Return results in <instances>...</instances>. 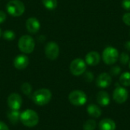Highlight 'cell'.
Listing matches in <instances>:
<instances>
[{
    "label": "cell",
    "mask_w": 130,
    "mask_h": 130,
    "mask_svg": "<svg viewBox=\"0 0 130 130\" xmlns=\"http://www.w3.org/2000/svg\"><path fill=\"white\" fill-rule=\"evenodd\" d=\"M20 121L25 126L34 127L39 123V116L36 111L28 109L21 113Z\"/></svg>",
    "instance_id": "6da1fadb"
},
{
    "label": "cell",
    "mask_w": 130,
    "mask_h": 130,
    "mask_svg": "<svg viewBox=\"0 0 130 130\" xmlns=\"http://www.w3.org/2000/svg\"><path fill=\"white\" fill-rule=\"evenodd\" d=\"M52 98V93L47 88H40L37 90L32 96L33 101L38 106L47 104Z\"/></svg>",
    "instance_id": "7a4b0ae2"
},
{
    "label": "cell",
    "mask_w": 130,
    "mask_h": 130,
    "mask_svg": "<svg viewBox=\"0 0 130 130\" xmlns=\"http://www.w3.org/2000/svg\"><path fill=\"white\" fill-rule=\"evenodd\" d=\"M7 12L13 17H19L25 11V5L20 0H10L6 4Z\"/></svg>",
    "instance_id": "3957f363"
},
{
    "label": "cell",
    "mask_w": 130,
    "mask_h": 130,
    "mask_svg": "<svg viewBox=\"0 0 130 130\" xmlns=\"http://www.w3.org/2000/svg\"><path fill=\"white\" fill-rule=\"evenodd\" d=\"M18 46L22 53L24 54H30L34 50L35 41L32 37L29 35H23L19 38Z\"/></svg>",
    "instance_id": "277c9868"
},
{
    "label": "cell",
    "mask_w": 130,
    "mask_h": 130,
    "mask_svg": "<svg viewBox=\"0 0 130 130\" xmlns=\"http://www.w3.org/2000/svg\"><path fill=\"white\" fill-rule=\"evenodd\" d=\"M102 59L105 64L113 65L119 59V52L118 50L113 46H108L104 49L102 53Z\"/></svg>",
    "instance_id": "5b68a950"
},
{
    "label": "cell",
    "mask_w": 130,
    "mask_h": 130,
    "mask_svg": "<svg viewBox=\"0 0 130 130\" xmlns=\"http://www.w3.org/2000/svg\"><path fill=\"white\" fill-rule=\"evenodd\" d=\"M86 67L87 66H86L85 61H84L82 59L78 58L72 61L70 66H69V69H70L71 73L73 75L79 76L85 72Z\"/></svg>",
    "instance_id": "8992f818"
},
{
    "label": "cell",
    "mask_w": 130,
    "mask_h": 130,
    "mask_svg": "<svg viewBox=\"0 0 130 130\" xmlns=\"http://www.w3.org/2000/svg\"><path fill=\"white\" fill-rule=\"evenodd\" d=\"M69 101L74 106H82L87 102V96L84 91L75 90L69 94Z\"/></svg>",
    "instance_id": "52a82bcc"
},
{
    "label": "cell",
    "mask_w": 130,
    "mask_h": 130,
    "mask_svg": "<svg viewBox=\"0 0 130 130\" xmlns=\"http://www.w3.org/2000/svg\"><path fill=\"white\" fill-rule=\"evenodd\" d=\"M45 55L50 60H55L59 55V46L54 42L50 41L46 43L45 46Z\"/></svg>",
    "instance_id": "ba28073f"
},
{
    "label": "cell",
    "mask_w": 130,
    "mask_h": 130,
    "mask_svg": "<svg viewBox=\"0 0 130 130\" xmlns=\"http://www.w3.org/2000/svg\"><path fill=\"white\" fill-rule=\"evenodd\" d=\"M22 98L20 94L17 93H12L11 94L7 100L8 106L9 107L10 110H19V109L22 106Z\"/></svg>",
    "instance_id": "9c48e42d"
},
{
    "label": "cell",
    "mask_w": 130,
    "mask_h": 130,
    "mask_svg": "<svg viewBox=\"0 0 130 130\" xmlns=\"http://www.w3.org/2000/svg\"><path fill=\"white\" fill-rule=\"evenodd\" d=\"M129 96L127 90L123 87H117L115 88L113 93V100L118 104H123L126 101Z\"/></svg>",
    "instance_id": "30bf717a"
},
{
    "label": "cell",
    "mask_w": 130,
    "mask_h": 130,
    "mask_svg": "<svg viewBox=\"0 0 130 130\" xmlns=\"http://www.w3.org/2000/svg\"><path fill=\"white\" fill-rule=\"evenodd\" d=\"M14 66L18 70H23L29 65V58L24 54L18 55L14 59Z\"/></svg>",
    "instance_id": "8fae6325"
},
{
    "label": "cell",
    "mask_w": 130,
    "mask_h": 130,
    "mask_svg": "<svg viewBox=\"0 0 130 130\" xmlns=\"http://www.w3.org/2000/svg\"><path fill=\"white\" fill-rule=\"evenodd\" d=\"M112 83V78L111 75L108 73L103 72L98 75L96 80V84L98 87L101 88H105L109 87Z\"/></svg>",
    "instance_id": "7c38bea8"
},
{
    "label": "cell",
    "mask_w": 130,
    "mask_h": 130,
    "mask_svg": "<svg viewBox=\"0 0 130 130\" xmlns=\"http://www.w3.org/2000/svg\"><path fill=\"white\" fill-rule=\"evenodd\" d=\"M26 28L30 34H36L40 28V24L37 18L34 17L29 18L26 21Z\"/></svg>",
    "instance_id": "4fadbf2b"
},
{
    "label": "cell",
    "mask_w": 130,
    "mask_h": 130,
    "mask_svg": "<svg viewBox=\"0 0 130 130\" xmlns=\"http://www.w3.org/2000/svg\"><path fill=\"white\" fill-rule=\"evenodd\" d=\"M100 61H101V56L96 51L89 52L85 56L86 64L91 66H94L98 65Z\"/></svg>",
    "instance_id": "5bb4252c"
},
{
    "label": "cell",
    "mask_w": 130,
    "mask_h": 130,
    "mask_svg": "<svg viewBox=\"0 0 130 130\" xmlns=\"http://www.w3.org/2000/svg\"><path fill=\"white\" fill-rule=\"evenodd\" d=\"M110 96L107 92L104 91H99L97 94V101L101 107H107L110 104Z\"/></svg>",
    "instance_id": "9a60e30c"
},
{
    "label": "cell",
    "mask_w": 130,
    "mask_h": 130,
    "mask_svg": "<svg viewBox=\"0 0 130 130\" xmlns=\"http://www.w3.org/2000/svg\"><path fill=\"white\" fill-rule=\"evenodd\" d=\"M99 129L100 130H115L116 124L113 120L109 118L103 119L99 123Z\"/></svg>",
    "instance_id": "2e32d148"
},
{
    "label": "cell",
    "mask_w": 130,
    "mask_h": 130,
    "mask_svg": "<svg viewBox=\"0 0 130 130\" xmlns=\"http://www.w3.org/2000/svg\"><path fill=\"white\" fill-rule=\"evenodd\" d=\"M87 112L88 113L94 118H98L101 115V108L95 104H90L87 107Z\"/></svg>",
    "instance_id": "e0dca14e"
},
{
    "label": "cell",
    "mask_w": 130,
    "mask_h": 130,
    "mask_svg": "<svg viewBox=\"0 0 130 130\" xmlns=\"http://www.w3.org/2000/svg\"><path fill=\"white\" fill-rule=\"evenodd\" d=\"M8 118L10 121L11 123L15 125L18 123V121L20 120V116H21V113L19 112V110H10L8 112Z\"/></svg>",
    "instance_id": "ac0fdd59"
},
{
    "label": "cell",
    "mask_w": 130,
    "mask_h": 130,
    "mask_svg": "<svg viewBox=\"0 0 130 130\" xmlns=\"http://www.w3.org/2000/svg\"><path fill=\"white\" fill-rule=\"evenodd\" d=\"M120 82L125 87L130 86V72H126L123 73L120 77Z\"/></svg>",
    "instance_id": "d6986e66"
},
{
    "label": "cell",
    "mask_w": 130,
    "mask_h": 130,
    "mask_svg": "<svg viewBox=\"0 0 130 130\" xmlns=\"http://www.w3.org/2000/svg\"><path fill=\"white\" fill-rule=\"evenodd\" d=\"M44 7L48 10H54L57 7V0H42Z\"/></svg>",
    "instance_id": "ffe728a7"
},
{
    "label": "cell",
    "mask_w": 130,
    "mask_h": 130,
    "mask_svg": "<svg viewBox=\"0 0 130 130\" xmlns=\"http://www.w3.org/2000/svg\"><path fill=\"white\" fill-rule=\"evenodd\" d=\"M97 126V123L94 120H88L83 125L84 130H94Z\"/></svg>",
    "instance_id": "44dd1931"
},
{
    "label": "cell",
    "mask_w": 130,
    "mask_h": 130,
    "mask_svg": "<svg viewBox=\"0 0 130 130\" xmlns=\"http://www.w3.org/2000/svg\"><path fill=\"white\" fill-rule=\"evenodd\" d=\"M21 91L23 94H24L25 95H29L31 94V91H32V86L30 83L28 82H24L21 85Z\"/></svg>",
    "instance_id": "7402d4cb"
},
{
    "label": "cell",
    "mask_w": 130,
    "mask_h": 130,
    "mask_svg": "<svg viewBox=\"0 0 130 130\" xmlns=\"http://www.w3.org/2000/svg\"><path fill=\"white\" fill-rule=\"evenodd\" d=\"M2 37H3V38L5 40L11 41V40H14V38H15V33L13 30H6L4 31V33L2 34Z\"/></svg>",
    "instance_id": "603a6c76"
},
{
    "label": "cell",
    "mask_w": 130,
    "mask_h": 130,
    "mask_svg": "<svg viewBox=\"0 0 130 130\" xmlns=\"http://www.w3.org/2000/svg\"><path fill=\"white\" fill-rule=\"evenodd\" d=\"M120 61L122 65H126L129 62V56L126 53H122L120 55Z\"/></svg>",
    "instance_id": "cb8c5ba5"
},
{
    "label": "cell",
    "mask_w": 130,
    "mask_h": 130,
    "mask_svg": "<svg viewBox=\"0 0 130 130\" xmlns=\"http://www.w3.org/2000/svg\"><path fill=\"white\" fill-rule=\"evenodd\" d=\"M121 72V69L119 66H113L110 69V74L113 76H117Z\"/></svg>",
    "instance_id": "d4e9b609"
},
{
    "label": "cell",
    "mask_w": 130,
    "mask_h": 130,
    "mask_svg": "<svg viewBox=\"0 0 130 130\" xmlns=\"http://www.w3.org/2000/svg\"><path fill=\"white\" fill-rule=\"evenodd\" d=\"M123 21L127 25L130 26V12H127L123 16Z\"/></svg>",
    "instance_id": "484cf974"
},
{
    "label": "cell",
    "mask_w": 130,
    "mask_h": 130,
    "mask_svg": "<svg viewBox=\"0 0 130 130\" xmlns=\"http://www.w3.org/2000/svg\"><path fill=\"white\" fill-rule=\"evenodd\" d=\"M85 79L88 82H92L93 79H94V75H93L92 72H86L85 74Z\"/></svg>",
    "instance_id": "4316f807"
},
{
    "label": "cell",
    "mask_w": 130,
    "mask_h": 130,
    "mask_svg": "<svg viewBox=\"0 0 130 130\" xmlns=\"http://www.w3.org/2000/svg\"><path fill=\"white\" fill-rule=\"evenodd\" d=\"M122 6L124 9L130 11V0H123Z\"/></svg>",
    "instance_id": "83f0119b"
},
{
    "label": "cell",
    "mask_w": 130,
    "mask_h": 130,
    "mask_svg": "<svg viewBox=\"0 0 130 130\" xmlns=\"http://www.w3.org/2000/svg\"><path fill=\"white\" fill-rule=\"evenodd\" d=\"M7 18L6 14L3 11L0 10V24H2Z\"/></svg>",
    "instance_id": "f1b7e54d"
},
{
    "label": "cell",
    "mask_w": 130,
    "mask_h": 130,
    "mask_svg": "<svg viewBox=\"0 0 130 130\" xmlns=\"http://www.w3.org/2000/svg\"><path fill=\"white\" fill-rule=\"evenodd\" d=\"M0 130H9V128L4 122L0 121Z\"/></svg>",
    "instance_id": "f546056e"
},
{
    "label": "cell",
    "mask_w": 130,
    "mask_h": 130,
    "mask_svg": "<svg viewBox=\"0 0 130 130\" xmlns=\"http://www.w3.org/2000/svg\"><path fill=\"white\" fill-rule=\"evenodd\" d=\"M125 47H126V49L128 51H129L130 52V40L127 41V42L125 43Z\"/></svg>",
    "instance_id": "4dcf8cb0"
},
{
    "label": "cell",
    "mask_w": 130,
    "mask_h": 130,
    "mask_svg": "<svg viewBox=\"0 0 130 130\" xmlns=\"http://www.w3.org/2000/svg\"><path fill=\"white\" fill-rule=\"evenodd\" d=\"M1 35H2V30H1V28H0V37H1Z\"/></svg>",
    "instance_id": "1f68e13d"
},
{
    "label": "cell",
    "mask_w": 130,
    "mask_h": 130,
    "mask_svg": "<svg viewBox=\"0 0 130 130\" xmlns=\"http://www.w3.org/2000/svg\"><path fill=\"white\" fill-rule=\"evenodd\" d=\"M129 68L130 69V60H129Z\"/></svg>",
    "instance_id": "d6a6232c"
},
{
    "label": "cell",
    "mask_w": 130,
    "mask_h": 130,
    "mask_svg": "<svg viewBox=\"0 0 130 130\" xmlns=\"http://www.w3.org/2000/svg\"><path fill=\"white\" fill-rule=\"evenodd\" d=\"M129 35H130V32H129Z\"/></svg>",
    "instance_id": "836d02e7"
}]
</instances>
